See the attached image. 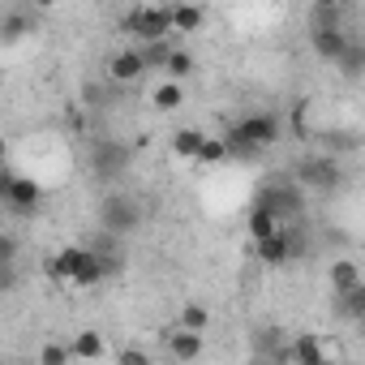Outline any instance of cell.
Wrapping results in <instances>:
<instances>
[{"label":"cell","instance_id":"f546056e","mask_svg":"<svg viewBox=\"0 0 365 365\" xmlns=\"http://www.w3.org/2000/svg\"><path fill=\"white\" fill-rule=\"evenodd\" d=\"M254 365H284V356H262V352H254Z\"/></svg>","mask_w":365,"mask_h":365},{"label":"cell","instance_id":"3957f363","mask_svg":"<svg viewBox=\"0 0 365 365\" xmlns=\"http://www.w3.org/2000/svg\"><path fill=\"white\" fill-rule=\"evenodd\" d=\"M305 198H309V194L297 185V180L284 176V180H267V185L254 194V207H267V211L288 228V224H301V220H305Z\"/></svg>","mask_w":365,"mask_h":365},{"label":"cell","instance_id":"5b68a950","mask_svg":"<svg viewBox=\"0 0 365 365\" xmlns=\"http://www.w3.org/2000/svg\"><path fill=\"white\" fill-rule=\"evenodd\" d=\"M292 180L305 190V194H335L339 190V180H344V163L335 155H305L292 172Z\"/></svg>","mask_w":365,"mask_h":365},{"label":"cell","instance_id":"277c9868","mask_svg":"<svg viewBox=\"0 0 365 365\" xmlns=\"http://www.w3.org/2000/svg\"><path fill=\"white\" fill-rule=\"evenodd\" d=\"M133 163V146L129 142H116V138H95L91 150H86V168L95 180H103V185H116V180L129 172Z\"/></svg>","mask_w":365,"mask_h":365},{"label":"cell","instance_id":"1f68e13d","mask_svg":"<svg viewBox=\"0 0 365 365\" xmlns=\"http://www.w3.org/2000/svg\"><path fill=\"white\" fill-rule=\"evenodd\" d=\"M318 365H331V361H318Z\"/></svg>","mask_w":365,"mask_h":365},{"label":"cell","instance_id":"8fae6325","mask_svg":"<svg viewBox=\"0 0 365 365\" xmlns=\"http://www.w3.org/2000/svg\"><path fill=\"white\" fill-rule=\"evenodd\" d=\"M254 250H258V262H262V267H284V262H292V258H297L292 228H279L271 241H262V245H254Z\"/></svg>","mask_w":365,"mask_h":365},{"label":"cell","instance_id":"484cf974","mask_svg":"<svg viewBox=\"0 0 365 365\" xmlns=\"http://www.w3.org/2000/svg\"><path fill=\"white\" fill-rule=\"evenodd\" d=\"M309 26H344V5H314Z\"/></svg>","mask_w":365,"mask_h":365},{"label":"cell","instance_id":"d4e9b609","mask_svg":"<svg viewBox=\"0 0 365 365\" xmlns=\"http://www.w3.org/2000/svg\"><path fill=\"white\" fill-rule=\"evenodd\" d=\"M180 327H185V331H198V335H207V327H211L207 305H185V309H180Z\"/></svg>","mask_w":365,"mask_h":365},{"label":"cell","instance_id":"7a4b0ae2","mask_svg":"<svg viewBox=\"0 0 365 365\" xmlns=\"http://www.w3.org/2000/svg\"><path fill=\"white\" fill-rule=\"evenodd\" d=\"M48 275H52L56 284L95 288V284L108 279V262H103V254L91 250V245H69V250H61V254L48 262Z\"/></svg>","mask_w":365,"mask_h":365},{"label":"cell","instance_id":"5bb4252c","mask_svg":"<svg viewBox=\"0 0 365 365\" xmlns=\"http://www.w3.org/2000/svg\"><path fill=\"white\" fill-rule=\"evenodd\" d=\"M361 284H365V271H361L352 258L331 262V288H335V297H348V292H356Z\"/></svg>","mask_w":365,"mask_h":365},{"label":"cell","instance_id":"4dcf8cb0","mask_svg":"<svg viewBox=\"0 0 365 365\" xmlns=\"http://www.w3.org/2000/svg\"><path fill=\"white\" fill-rule=\"evenodd\" d=\"M356 331H361V335H365V322H356Z\"/></svg>","mask_w":365,"mask_h":365},{"label":"cell","instance_id":"83f0119b","mask_svg":"<svg viewBox=\"0 0 365 365\" xmlns=\"http://www.w3.org/2000/svg\"><path fill=\"white\" fill-rule=\"evenodd\" d=\"M322 146H327V155H335V150H352V146H361V138H356V133H339V129H331V133H322Z\"/></svg>","mask_w":365,"mask_h":365},{"label":"cell","instance_id":"30bf717a","mask_svg":"<svg viewBox=\"0 0 365 365\" xmlns=\"http://www.w3.org/2000/svg\"><path fill=\"white\" fill-rule=\"evenodd\" d=\"M108 78L120 82V86L142 82V78H146V61H142V52H138V48H120L116 56H108Z\"/></svg>","mask_w":365,"mask_h":365},{"label":"cell","instance_id":"e0dca14e","mask_svg":"<svg viewBox=\"0 0 365 365\" xmlns=\"http://www.w3.org/2000/svg\"><path fill=\"white\" fill-rule=\"evenodd\" d=\"M202 22H207V14H202L198 5H172V35H176V39H180V35H194Z\"/></svg>","mask_w":365,"mask_h":365},{"label":"cell","instance_id":"9c48e42d","mask_svg":"<svg viewBox=\"0 0 365 365\" xmlns=\"http://www.w3.org/2000/svg\"><path fill=\"white\" fill-rule=\"evenodd\" d=\"M348 43H352V35L344 26H309V48L322 61H331V65H339V56L348 52Z\"/></svg>","mask_w":365,"mask_h":365},{"label":"cell","instance_id":"8992f818","mask_svg":"<svg viewBox=\"0 0 365 365\" xmlns=\"http://www.w3.org/2000/svg\"><path fill=\"white\" fill-rule=\"evenodd\" d=\"M125 31L138 39V48L172 39V5H138L125 14Z\"/></svg>","mask_w":365,"mask_h":365},{"label":"cell","instance_id":"603a6c76","mask_svg":"<svg viewBox=\"0 0 365 365\" xmlns=\"http://www.w3.org/2000/svg\"><path fill=\"white\" fill-rule=\"evenodd\" d=\"M155 108L159 112H172V108H180V103H185V91H180V82H163V86H155Z\"/></svg>","mask_w":365,"mask_h":365},{"label":"cell","instance_id":"ba28073f","mask_svg":"<svg viewBox=\"0 0 365 365\" xmlns=\"http://www.w3.org/2000/svg\"><path fill=\"white\" fill-rule=\"evenodd\" d=\"M39 202H43V185H39V180L18 176V172L5 176V207H9L14 215H35Z\"/></svg>","mask_w":365,"mask_h":365},{"label":"cell","instance_id":"2e32d148","mask_svg":"<svg viewBox=\"0 0 365 365\" xmlns=\"http://www.w3.org/2000/svg\"><path fill=\"white\" fill-rule=\"evenodd\" d=\"M35 31V18L26 14V9H9L5 18H0V39L5 43H18L22 35H31Z\"/></svg>","mask_w":365,"mask_h":365},{"label":"cell","instance_id":"4316f807","mask_svg":"<svg viewBox=\"0 0 365 365\" xmlns=\"http://www.w3.org/2000/svg\"><path fill=\"white\" fill-rule=\"evenodd\" d=\"M224 159H228V142H224V138H207L198 163H202V168H215V163H224Z\"/></svg>","mask_w":365,"mask_h":365},{"label":"cell","instance_id":"ac0fdd59","mask_svg":"<svg viewBox=\"0 0 365 365\" xmlns=\"http://www.w3.org/2000/svg\"><path fill=\"white\" fill-rule=\"evenodd\" d=\"M284 224L267 211V207H250V237H254V245H262V241H271L275 232H279Z\"/></svg>","mask_w":365,"mask_h":365},{"label":"cell","instance_id":"9a60e30c","mask_svg":"<svg viewBox=\"0 0 365 365\" xmlns=\"http://www.w3.org/2000/svg\"><path fill=\"white\" fill-rule=\"evenodd\" d=\"M202 146H207V133L194 129V125H185V129H176V133H172V155H176V159H194V163H198Z\"/></svg>","mask_w":365,"mask_h":365},{"label":"cell","instance_id":"cb8c5ba5","mask_svg":"<svg viewBox=\"0 0 365 365\" xmlns=\"http://www.w3.org/2000/svg\"><path fill=\"white\" fill-rule=\"evenodd\" d=\"M163 73H168V82H180V78H190V73H194V56H190L185 48H176V52L168 56V69H163Z\"/></svg>","mask_w":365,"mask_h":365},{"label":"cell","instance_id":"52a82bcc","mask_svg":"<svg viewBox=\"0 0 365 365\" xmlns=\"http://www.w3.org/2000/svg\"><path fill=\"white\" fill-rule=\"evenodd\" d=\"M95 215H99V228H103L108 237H116V241L142 228V207H138V198H129V194H103Z\"/></svg>","mask_w":365,"mask_h":365},{"label":"cell","instance_id":"4fadbf2b","mask_svg":"<svg viewBox=\"0 0 365 365\" xmlns=\"http://www.w3.org/2000/svg\"><path fill=\"white\" fill-rule=\"evenodd\" d=\"M69 344H73V356L86 361V365H99V361H108V352H112L108 339H103V331H78Z\"/></svg>","mask_w":365,"mask_h":365},{"label":"cell","instance_id":"6da1fadb","mask_svg":"<svg viewBox=\"0 0 365 365\" xmlns=\"http://www.w3.org/2000/svg\"><path fill=\"white\" fill-rule=\"evenodd\" d=\"M279 133H284L279 116H271V112H250V116H241V120L224 133V142H228V159L254 163L262 150H271V146L279 142Z\"/></svg>","mask_w":365,"mask_h":365},{"label":"cell","instance_id":"ffe728a7","mask_svg":"<svg viewBox=\"0 0 365 365\" xmlns=\"http://www.w3.org/2000/svg\"><path fill=\"white\" fill-rule=\"evenodd\" d=\"M292 361H297V365H318V361H327V356H322V339H318V335H297V339H292Z\"/></svg>","mask_w":365,"mask_h":365},{"label":"cell","instance_id":"7c38bea8","mask_svg":"<svg viewBox=\"0 0 365 365\" xmlns=\"http://www.w3.org/2000/svg\"><path fill=\"white\" fill-rule=\"evenodd\" d=\"M168 352H172L176 361H198V356L207 352V335H198V331H185V327H176V331L168 335Z\"/></svg>","mask_w":365,"mask_h":365},{"label":"cell","instance_id":"7402d4cb","mask_svg":"<svg viewBox=\"0 0 365 365\" xmlns=\"http://www.w3.org/2000/svg\"><path fill=\"white\" fill-rule=\"evenodd\" d=\"M73 361V344L69 339H48L39 348V365H69Z\"/></svg>","mask_w":365,"mask_h":365},{"label":"cell","instance_id":"d6986e66","mask_svg":"<svg viewBox=\"0 0 365 365\" xmlns=\"http://www.w3.org/2000/svg\"><path fill=\"white\" fill-rule=\"evenodd\" d=\"M335 314L344 318V322H365V284L356 288V292H348V297H335Z\"/></svg>","mask_w":365,"mask_h":365},{"label":"cell","instance_id":"f1b7e54d","mask_svg":"<svg viewBox=\"0 0 365 365\" xmlns=\"http://www.w3.org/2000/svg\"><path fill=\"white\" fill-rule=\"evenodd\" d=\"M116 365H150V356H146L138 344H125V348L116 352Z\"/></svg>","mask_w":365,"mask_h":365},{"label":"cell","instance_id":"44dd1931","mask_svg":"<svg viewBox=\"0 0 365 365\" xmlns=\"http://www.w3.org/2000/svg\"><path fill=\"white\" fill-rule=\"evenodd\" d=\"M339 73H344V78H361V73H365V43H361V39H352L348 52L339 56Z\"/></svg>","mask_w":365,"mask_h":365}]
</instances>
